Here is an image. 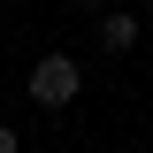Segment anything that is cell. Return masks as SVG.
I'll return each mask as SVG.
<instances>
[{
	"instance_id": "3",
	"label": "cell",
	"mask_w": 153,
	"mask_h": 153,
	"mask_svg": "<svg viewBox=\"0 0 153 153\" xmlns=\"http://www.w3.org/2000/svg\"><path fill=\"white\" fill-rule=\"evenodd\" d=\"M76 8H84V16H107V8H115V0H76Z\"/></svg>"
},
{
	"instance_id": "1",
	"label": "cell",
	"mask_w": 153,
	"mask_h": 153,
	"mask_svg": "<svg viewBox=\"0 0 153 153\" xmlns=\"http://www.w3.org/2000/svg\"><path fill=\"white\" fill-rule=\"evenodd\" d=\"M23 84H31V100H38V107H69V100L84 92V69H76V54H38Z\"/></svg>"
},
{
	"instance_id": "5",
	"label": "cell",
	"mask_w": 153,
	"mask_h": 153,
	"mask_svg": "<svg viewBox=\"0 0 153 153\" xmlns=\"http://www.w3.org/2000/svg\"><path fill=\"white\" fill-rule=\"evenodd\" d=\"M146 23H153V0H146Z\"/></svg>"
},
{
	"instance_id": "4",
	"label": "cell",
	"mask_w": 153,
	"mask_h": 153,
	"mask_svg": "<svg viewBox=\"0 0 153 153\" xmlns=\"http://www.w3.org/2000/svg\"><path fill=\"white\" fill-rule=\"evenodd\" d=\"M0 153H23V146H16V130H8V123H0Z\"/></svg>"
},
{
	"instance_id": "2",
	"label": "cell",
	"mask_w": 153,
	"mask_h": 153,
	"mask_svg": "<svg viewBox=\"0 0 153 153\" xmlns=\"http://www.w3.org/2000/svg\"><path fill=\"white\" fill-rule=\"evenodd\" d=\"M138 31H146V16H123V8H107L100 16V54H130Z\"/></svg>"
}]
</instances>
